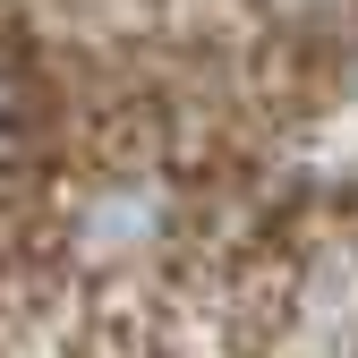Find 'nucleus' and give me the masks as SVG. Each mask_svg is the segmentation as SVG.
Returning <instances> with one entry per match:
<instances>
[{"mask_svg": "<svg viewBox=\"0 0 358 358\" xmlns=\"http://www.w3.org/2000/svg\"><path fill=\"white\" fill-rule=\"evenodd\" d=\"M0 128H9V94H0Z\"/></svg>", "mask_w": 358, "mask_h": 358, "instance_id": "1", "label": "nucleus"}]
</instances>
